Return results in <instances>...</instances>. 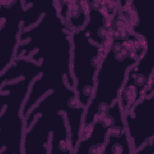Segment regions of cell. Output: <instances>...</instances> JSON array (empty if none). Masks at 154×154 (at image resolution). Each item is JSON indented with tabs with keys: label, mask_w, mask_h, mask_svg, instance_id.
I'll return each mask as SVG.
<instances>
[{
	"label": "cell",
	"mask_w": 154,
	"mask_h": 154,
	"mask_svg": "<svg viewBox=\"0 0 154 154\" xmlns=\"http://www.w3.org/2000/svg\"><path fill=\"white\" fill-rule=\"evenodd\" d=\"M138 58L129 40L120 52H114L109 46L105 51L96 74L93 94L85 108L81 138L88 135L96 119L119 100L127 73Z\"/></svg>",
	"instance_id": "1"
},
{
	"label": "cell",
	"mask_w": 154,
	"mask_h": 154,
	"mask_svg": "<svg viewBox=\"0 0 154 154\" xmlns=\"http://www.w3.org/2000/svg\"><path fill=\"white\" fill-rule=\"evenodd\" d=\"M71 73L79 103L85 108L94 89L95 76L105 50L90 40L82 28L71 34Z\"/></svg>",
	"instance_id": "2"
},
{
	"label": "cell",
	"mask_w": 154,
	"mask_h": 154,
	"mask_svg": "<svg viewBox=\"0 0 154 154\" xmlns=\"http://www.w3.org/2000/svg\"><path fill=\"white\" fill-rule=\"evenodd\" d=\"M1 153H22L25 120L22 115L28 90L10 84L0 91Z\"/></svg>",
	"instance_id": "3"
},
{
	"label": "cell",
	"mask_w": 154,
	"mask_h": 154,
	"mask_svg": "<svg viewBox=\"0 0 154 154\" xmlns=\"http://www.w3.org/2000/svg\"><path fill=\"white\" fill-rule=\"evenodd\" d=\"M153 41L146 43L145 51L128 70L119 102L123 114L144 95L154 92Z\"/></svg>",
	"instance_id": "4"
},
{
	"label": "cell",
	"mask_w": 154,
	"mask_h": 154,
	"mask_svg": "<svg viewBox=\"0 0 154 154\" xmlns=\"http://www.w3.org/2000/svg\"><path fill=\"white\" fill-rule=\"evenodd\" d=\"M1 72L16 58L25 6L23 1H1Z\"/></svg>",
	"instance_id": "5"
},
{
	"label": "cell",
	"mask_w": 154,
	"mask_h": 154,
	"mask_svg": "<svg viewBox=\"0 0 154 154\" xmlns=\"http://www.w3.org/2000/svg\"><path fill=\"white\" fill-rule=\"evenodd\" d=\"M123 119L134 153L154 141V92L144 95L123 113Z\"/></svg>",
	"instance_id": "6"
},
{
	"label": "cell",
	"mask_w": 154,
	"mask_h": 154,
	"mask_svg": "<svg viewBox=\"0 0 154 154\" xmlns=\"http://www.w3.org/2000/svg\"><path fill=\"white\" fill-rule=\"evenodd\" d=\"M104 147V153H133L131 141L125 129H109Z\"/></svg>",
	"instance_id": "7"
},
{
	"label": "cell",
	"mask_w": 154,
	"mask_h": 154,
	"mask_svg": "<svg viewBox=\"0 0 154 154\" xmlns=\"http://www.w3.org/2000/svg\"><path fill=\"white\" fill-rule=\"evenodd\" d=\"M87 17V1H70L67 12V23L72 31L82 29Z\"/></svg>",
	"instance_id": "8"
}]
</instances>
